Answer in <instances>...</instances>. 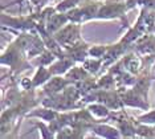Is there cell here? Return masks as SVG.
Returning <instances> with one entry per match:
<instances>
[{
    "mask_svg": "<svg viewBox=\"0 0 155 139\" xmlns=\"http://www.w3.org/2000/svg\"><path fill=\"white\" fill-rule=\"evenodd\" d=\"M89 131L102 138H122V134L118 130V127L110 126V124L106 123L104 124L101 122H94L89 124Z\"/></svg>",
    "mask_w": 155,
    "mask_h": 139,
    "instance_id": "4",
    "label": "cell"
},
{
    "mask_svg": "<svg viewBox=\"0 0 155 139\" xmlns=\"http://www.w3.org/2000/svg\"><path fill=\"white\" fill-rule=\"evenodd\" d=\"M138 122L142 123H149V124H155V109H149L143 114H140L135 118Z\"/></svg>",
    "mask_w": 155,
    "mask_h": 139,
    "instance_id": "13",
    "label": "cell"
},
{
    "mask_svg": "<svg viewBox=\"0 0 155 139\" xmlns=\"http://www.w3.org/2000/svg\"><path fill=\"white\" fill-rule=\"evenodd\" d=\"M58 114H60V111H57V110L44 106V108L35 109L33 111H31V113H27L25 117H27V118H38V119H41V121L52 122V121H54L56 118H57Z\"/></svg>",
    "mask_w": 155,
    "mask_h": 139,
    "instance_id": "6",
    "label": "cell"
},
{
    "mask_svg": "<svg viewBox=\"0 0 155 139\" xmlns=\"http://www.w3.org/2000/svg\"><path fill=\"white\" fill-rule=\"evenodd\" d=\"M35 127L40 130V137L41 138H56V134L52 131L49 124H45L44 122H36Z\"/></svg>",
    "mask_w": 155,
    "mask_h": 139,
    "instance_id": "14",
    "label": "cell"
},
{
    "mask_svg": "<svg viewBox=\"0 0 155 139\" xmlns=\"http://www.w3.org/2000/svg\"><path fill=\"white\" fill-rule=\"evenodd\" d=\"M153 32H154V33H155V28H154V29H153Z\"/></svg>",
    "mask_w": 155,
    "mask_h": 139,
    "instance_id": "15",
    "label": "cell"
},
{
    "mask_svg": "<svg viewBox=\"0 0 155 139\" xmlns=\"http://www.w3.org/2000/svg\"><path fill=\"white\" fill-rule=\"evenodd\" d=\"M2 24L3 27H12L17 31L21 32H29L36 29L37 21L33 17V15H27V16H8V15H2Z\"/></svg>",
    "mask_w": 155,
    "mask_h": 139,
    "instance_id": "2",
    "label": "cell"
},
{
    "mask_svg": "<svg viewBox=\"0 0 155 139\" xmlns=\"http://www.w3.org/2000/svg\"><path fill=\"white\" fill-rule=\"evenodd\" d=\"M69 23V17L66 12H56L53 13L47 21V25H45V29H47L48 33L54 35L57 31H60L64 25Z\"/></svg>",
    "mask_w": 155,
    "mask_h": 139,
    "instance_id": "5",
    "label": "cell"
},
{
    "mask_svg": "<svg viewBox=\"0 0 155 139\" xmlns=\"http://www.w3.org/2000/svg\"><path fill=\"white\" fill-rule=\"evenodd\" d=\"M53 36L64 49L72 48V46L84 41L82 37H81V24L73 23V21H69L66 25H64L60 31L56 32Z\"/></svg>",
    "mask_w": 155,
    "mask_h": 139,
    "instance_id": "1",
    "label": "cell"
},
{
    "mask_svg": "<svg viewBox=\"0 0 155 139\" xmlns=\"http://www.w3.org/2000/svg\"><path fill=\"white\" fill-rule=\"evenodd\" d=\"M135 134L140 138H155V124L142 123L135 119Z\"/></svg>",
    "mask_w": 155,
    "mask_h": 139,
    "instance_id": "9",
    "label": "cell"
},
{
    "mask_svg": "<svg viewBox=\"0 0 155 139\" xmlns=\"http://www.w3.org/2000/svg\"><path fill=\"white\" fill-rule=\"evenodd\" d=\"M82 64V66L85 68V70L89 74H97L98 70H101V68H104V62H102V58H96V57H87Z\"/></svg>",
    "mask_w": 155,
    "mask_h": 139,
    "instance_id": "10",
    "label": "cell"
},
{
    "mask_svg": "<svg viewBox=\"0 0 155 139\" xmlns=\"http://www.w3.org/2000/svg\"><path fill=\"white\" fill-rule=\"evenodd\" d=\"M70 84L72 82H70L66 77L53 76L47 84L43 85V94H45V95L56 94V93H60L64 90L65 88H68Z\"/></svg>",
    "mask_w": 155,
    "mask_h": 139,
    "instance_id": "3",
    "label": "cell"
},
{
    "mask_svg": "<svg viewBox=\"0 0 155 139\" xmlns=\"http://www.w3.org/2000/svg\"><path fill=\"white\" fill-rule=\"evenodd\" d=\"M109 49V45H91L89 46V57L104 58Z\"/></svg>",
    "mask_w": 155,
    "mask_h": 139,
    "instance_id": "12",
    "label": "cell"
},
{
    "mask_svg": "<svg viewBox=\"0 0 155 139\" xmlns=\"http://www.w3.org/2000/svg\"><path fill=\"white\" fill-rule=\"evenodd\" d=\"M53 77V74H52L51 69L47 66H38L36 73H35V76L32 77V82H33V88L36 89L38 86H43L48 82L51 78Z\"/></svg>",
    "mask_w": 155,
    "mask_h": 139,
    "instance_id": "8",
    "label": "cell"
},
{
    "mask_svg": "<svg viewBox=\"0 0 155 139\" xmlns=\"http://www.w3.org/2000/svg\"><path fill=\"white\" fill-rule=\"evenodd\" d=\"M84 2H85V0H61V2L56 5V9H57V12H68V11L76 8V7H78L80 4H82Z\"/></svg>",
    "mask_w": 155,
    "mask_h": 139,
    "instance_id": "11",
    "label": "cell"
},
{
    "mask_svg": "<svg viewBox=\"0 0 155 139\" xmlns=\"http://www.w3.org/2000/svg\"><path fill=\"white\" fill-rule=\"evenodd\" d=\"M86 109L89 110V113L98 122H101L100 119H109V117H110V114L113 111L111 109H109L107 106L102 102H90L89 105L86 106Z\"/></svg>",
    "mask_w": 155,
    "mask_h": 139,
    "instance_id": "7",
    "label": "cell"
}]
</instances>
